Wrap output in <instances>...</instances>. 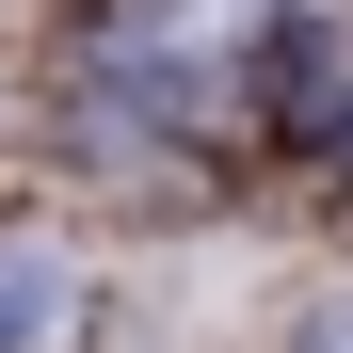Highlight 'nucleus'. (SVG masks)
I'll use <instances>...</instances> for the list:
<instances>
[{
	"label": "nucleus",
	"instance_id": "7ed1b4c3",
	"mask_svg": "<svg viewBox=\"0 0 353 353\" xmlns=\"http://www.w3.org/2000/svg\"><path fill=\"white\" fill-rule=\"evenodd\" d=\"M305 353H353V305H321V337H305Z\"/></svg>",
	"mask_w": 353,
	"mask_h": 353
},
{
	"label": "nucleus",
	"instance_id": "f257e3e1",
	"mask_svg": "<svg viewBox=\"0 0 353 353\" xmlns=\"http://www.w3.org/2000/svg\"><path fill=\"white\" fill-rule=\"evenodd\" d=\"M273 17L289 0H129V65H161V81H209V65H273Z\"/></svg>",
	"mask_w": 353,
	"mask_h": 353
},
{
	"label": "nucleus",
	"instance_id": "f03ea898",
	"mask_svg": "<svg viewBox=\"0 0 353 353\" xmlns=\"http://www.w3.org/2000/svg\"><path fill=\"white\" fill-rule=\"evenodd\" d=\"M65 337H81V273L48 241H17L0 257V353H65Z\"/></svg>",
	"mask_w": 353,
	"mask_h": 353
}]
</instances>
